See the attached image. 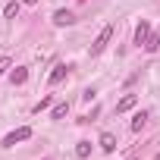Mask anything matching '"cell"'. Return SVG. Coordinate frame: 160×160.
I'll list each match as a JSON object with an SVG mask.
<instances>
[{
    "instance_id": "1",
    "label": "cell",
    "mask_w": 160,
    "mask_h": 160,
    "mask_svg": "<svg viewBox=\"0 0 160 160\" xmlns=\"http://www.w3.org/2000/svg\"><path fill=\"white\" fill-rule=\"evenodd\" d=\"M113 35H116V25H104V28H101V35H98V38H94V44H91V57L104 53V50H107V44L113 41Z\"/></svg>"
},
{
    "instance_id": "2",
    "label": "cell",
    "mask_w": 160,
    "mask_h": 160,
    "mask_svg": "<svg viewBox=\"0 0 160 160\" xmlns=\"http://www.w3.org/2000/svg\"><path fill=\"white\" fill-rule=\"evenodd\" d=\"M28 138H32V129L22 126V129H16V132H10V135L3 138V148H16L19 141H28Z\"/></svg>"
},
{
    "instance_id": "3",
    "label": "cell",
    "mask_w": 160,
    "mask_h": 160,
    "mask_svg": "<svg viewBox=\"0 0 160 160\" xmlns=\"http://www.w3.org/2000/svg\"><path fill=\"white\" fill-rule=\"evenodd\" d=\"M69 69H72V66H66V63H57V66H53V72H50V85H60L63 78L69 75Z\"/></svg>"
},
{
    "instance_id": "4",
    "label": "cell",
    "mask_w": 160,
    "mask_h": 160,
    "mask_svg": "<svg viewBox=\"0 0 160 160\" xmlns=\"http://www.w3.org/2000/svg\"><path fill=\"white\" fill-rule=\"evenodd\" d=\"M138 104V94H122L119 101H116V113H126V110H132Z\"/></svg>"
},
{
    "instance_id": "5",
    "label": "cell",
    "mask_w": 160,
    "mask_h": 160,
    "mask_svg": "<svg viewBox=\"0 0 160 160\" xmlns=\"http://www.w3.org/2000/svg\"><path fill=\"white\" fill-rule=\"evenodd\" d=\"M53 22H57V25H72V22H75V13H72V10H57V13H53Z\"/></svg>"
},
{
    "instance_id": "6",
    "label": "cell",
    "mask_w": 160,
    "mask_h": 160,
    "mask_svg": "<svg viewBox=\"0 0 160 160\" xmlns=\"http://www.w3.org/2000/svg\"><path fill=\"white\" fill-rule=\"evenodd\" d=\"M101 151H104V154H113V151H116V135H113V132H104V135H101Z\"/></svg>"
},
{
    "instance_id": "7",
    "label": "cell",
    "mask_w": 160,
    "mask_h": 160,
    "mask_svg": "<svg viewBox=\"0 0 160 160\" xmlns=\"http://www.w3.org/2000/svg\"><path fill=\"white\" fill-rule=\"evenodd\" d=\"M10 82H13V85H25V82H28V69H25V66H16V69L10 72Z\"/></svg>"
},
{
    "instance_id": "8",
    "label": "cell",
    "mask_w": 160,
    "mask_h": 160,
    "mask_svg": "<svg viewBox=\"0 0 160 160\" xmlns=\"http://www.w3.org/2000/svg\"><path fill=\"white\" fill-rule=\"evenodd\" d=\"M148 35H151V25H148V22H138V28H135V44H138V47H144Z\"/></svg>"
},
{
    "instance_id": "9",
    "label": "cell",
    "mask_w": 160,
    "mask_h": 160,
    "mask_svg": "<svg viewBox=\"0 0 160 160\" xmlns=\"http://www.w3.org/2000/svg\"><path fill=\"white\" fill-rule=\"evenodd\" d=\"M88 154H91V141H78V144H75V157H78V160H85Z\"/></svg>"
},
{
    "instance_id": "10",
    "label": "cell",
    "mask_w": 160,
    "mask_h": 160,
    "mask_svg": "<svg viewBox=\"0 0 160 160\" xmlns=\"http://www.w3.org/2000/svg\"><path fill=\"white\" fill-rule=\"evenodd\" d=\"M144 122H148V113L141 110V113H135V119H132V132H141L144 129Z\"/></svg>"
},
{
    "instance_id": "11",
    "label": "cell",
    "mask_w": 160,
    "mask_h": 160,
    "mask_svg": "<svg viewBox=\"0 0 160 160\" xmlns=\"http://www.w3.org/2000/svg\"><path fill=\"white\" fill-rule=\"evenodd\" d=\"M66 113H69V104L63 101V104H57V107H53V113H50V119H63Z\"/></svg>"
},
{
    "instance_id": "12",
    "label": "cell",
    "mask_w": 160,
    "mask_h": 160,
    "mask_svg": "<svg viewBox=\"0 0 160 160\" xmlns=\"http://www.w3.org/2000/svg\"><path fill=\"white\" fill-rule=\"evenodd\" d=\"M3 16H7V19H16V16H19V0H13V3H7Z\"/></svg>"
},
{
    "instance_id": "13",
    "label": "cell",
    "mask_w": 160,
    "mask_h": 160,
    "mask_svg": "<svg viewBox=\"0 0 160 160\" xmlns=\"http://www.w3.org/2000/svg\"><path fill=\"white\" fill-rule=\"evenodd\" d=\"M157 47H160V38H157V35H148V41H144V50H148V53H154Z\"/></svg>"
},
{
    "instance_id": "14",
    "label": "cell",
    "mask_w": 160,
    "mask_h": 160,
    "mask_svg": "<svg viewBox=\"0 0 160 160\" xmlns=\"http://www.w3.org/2000/svg\"><path fill=\"white\" fill-rule=\"evenodd\" d=\"M47 107H50V98H41V101L35 104V113H41V110H47Z\"/></svg>"
},
{
    "instance_id": "15",
    "label": "cell",
    "mask_w": 160,
    "mask_h": 160,
    "mask_svg": "<svg viewBox=\"0 0 160 160\" xmlns=\"http://www.w3.org/2000/svg\"><path fill=\"white\" fill-rule=\"evenodd\" d=\"M7 69H10V57H0V75H3Z\"/></svg>"
},
{
    "instance_id": "16",
    "label": "cell",
    "mask_w": 160,
    "mask_h": 160,
    "mask_svg": "<svg viewBox=\"0 0 160 160\" xmlns=\"http://www.w3.org/2000/svg\"><path fill=\"white\" fill-rule=\"evenodd\" d=\"M22 3H28V7H35V3H38V0H22Z\"/></svg>"
},
{
    "instance_id": "17",
    "label": "cell",
    "mask_w": 160,
    "mask_h": 160,
    "mask_svg": "<svg viewBox=\"0 0 160 160\" xmlns=\"http://www.w3.org/2000/svg\"><path fill=\"white\" fill-rule=\"evenodd\" d=\"M154 160H160V154H157V157H154Z\"/></svg>"
},
{
    "instance_id": "18",
    "label": "cell",
    "mask_w": 160,
    "mask_h": 160,
    "mask_svg": "<svg viewBox=\"0 0 160 160\" xmlns=\"http://www.w3.org/2000/svg\"><path fill=\"white\" fill-rule=\"evenodd\" d=\"M132 160H135V157H132Z\"/></svg>"
}]
</instances>
